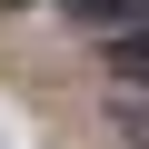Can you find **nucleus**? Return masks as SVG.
Listing matches in <instances>:
<instances>
[{"instance_id": "f257e3e1", "label": "nucleus", "mask_w": 149, "mask_h": 149, "mask_svg": "<svg viewBox=\"0 0 149 149\" xmlns=\"http://www.w3.org/2000/svg\"><path fill=\"white\" fill-rule=\"evenodd\" d=\"M60 10H80L90 30H129V20H139V0H60Z\"/></svg>"}, {"instance_id": "f03ea898", "label": "nucleus", "mask_w": 149, "mask_h": 149, "mask_svg": "<svg viewBox=\"0 0 149 149\" xmlns=\"http://www.w3.org/2000/svg\"><path fill=\"white\" fill-rule=\"evenodd\" d=\"M109 119H119V139H129V149H149V100H129V90H119V109H109Z\"/></svg>"}]
</instances>
